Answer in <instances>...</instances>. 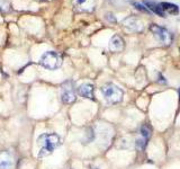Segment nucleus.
<instances>
[{
    "mask_svg": "<svg viewBox=\"0 0 180 169\" xmlns=\"http://www.w3.org/2000/svg\"><path fill=\"white\" fill-rule=\"evenodd\" d=\"M37 142L42 146L41 150L38 152V157L43 158V157H47L50 156L54 151L56 147L61 143V139L58 134L54 133H45V134H42Z\"/></svg>",
    "mask_w": 180,
    "mask_h": 169,
    "instance_id": "obj_1",
    "label": "nucleus"
},
{
    "mask_svg": "<svg viewBox=\"0 0 180 169\" xmlns=\"http://www.w3.org/2000/svg\"><path fill=\"white\" fill-rule=\"evenodd\" d=\"M104 98L109 104H118L123 100L124 93L118 86L114 84H106L100 88Z\"/></svg>",
    "mask_w": 180,
    "mask_h": 169,
    "instance_id": "obj_2",
    "label": "nucleus"
},
{
    "mask_svg": "<svg viewBox=\"0 0 180 169\" xmlns=\"http://www.w3.org/2000/svg\"><path fill=\"white\" fill-rule=\"evenodd\" d=\"M40 63L47 70H56L62 64V58L58 52L47 51L41 56Z\"/></svg>",
    "mask_w": 180,
    "mask_h": 169,
    "instance_id": "obj_3",
    "label": "nucleus"
},
{
    "mask_svg": "<svg viewBox=\"0 0 180 169\" xmlns=\"http://www.w3.org/2000/svg\"><path fill=\"white\" fill-rule=\"evenodd\" d=\"M150 31L152 32L153 36L155 37L158 42L163 44V45H169L172 42V35L166 28L161 27L157 24H151L150 25Z\"/></svg>",
    "mask_w": 180,
    "mask_h": 169,
    "instance_id": "obj_4",
    "label": "nucleus"
},
{
    "mask_svg": "<svg viewBox=\"0 0 180 169\" xmlns=\"http://www.w3.org/2000/svg\"><path fill=\"white\" fill-rule=\"evenodd\" d=\"M75 91H74L73 84L71 81H66L62 84V88H61V99L64 104H72L75 102Z\"/></svg>",
    "mask_w": 180,
    "mask_h": 169,
    "instance_id": "obj_5",
    "label": "nucleus"
},
{
    "mask_svg": "<svg viewBox=\"0 0 180 169\" xmlns=\"http://www.w3.org/2000/svg\"><path fill=\"white\" fill-rule=\"evenodd\" d=\"M72 6L78 13H93L96 8V0H72Z\"/></svg>",
    "mask_w": 180,
    "mask_h": 169,
    "instance_id": "obj_6",
    "label": "nucleus"
},
{
    "mask_svg": "<svg viewBox=\"0 0 180 169\" xmlns=\"http://www.w3.org/2000/svg\"><path fill=\"white\" fill-rule=\"evenodd\" d=\"M77 91L83 98L93 99V84H89V82H84V84H80Z\"/></svg>",
    "mask_w": 180,
    "mask_h": 169,
    "instance_id": "obj_7",
    "label": "nucleus"
},
{
    "mask_svg": "<svg viewBox=\"0 0 180 169\" xmlns=\"http://www.w3.org/2000/svg\"><path fill=\"white\" fill-rule=\"evenodd\" d=\"M14 160L8 151L0 152V169H13Z\"/></svg>",
    "mask_w": 180,
    "mask_h": 169,
    "instance_id": "obj_8",
    "label": "nucleus"
},
{
    "mask_svg": "<svg viewBox=\"0 0 180 169\" xmlns=\"http://www.w3.org/2000/svg\"><path fill=\"white\" fill-rule=\"evenodd\" d=\"M124 49V40L118 34H115L109 41V50L111 52H120Z\"/></svg>",
    "mask_w": 180,
    "mask_h": 169,
    "instance_id": "obj_9",
    "label": "nucleus"
},
{
    "mask_svg": "<svg viewBox=\"0 0 180 169\" xmlns=\"http://www.w3.org/2000/svg\"><path fill=\"white\" fill-rule=\"evenodd\" d=\"M124 25L125 27H127L132 32H141V31H143V24L136 18L129 17V18L125 19Z\"/></svg>",
    "mask_w": 180,
    "mask_h": 169,
    "instance_id": "obj_10",
    "label": "nucleus"
},
{
    "mask_svg": "<svg viewBox=\"0 0 180 169\" xmlns=\"http://www.w3.org/2000/svg\"><path fill=\"white\" fill-rule=\"evenodd\" d=\"M144 5H145V7H146L151 13H154V14L159 15V16H161V17H166V14H164L163 10L161 9L160 4H155V2H153V1L145 0V1H144Z\"/></svg>",
    "mask_w": 180,
    "mask_h": 169,
    "instance_id": "obj_11",
    "label": "nucleus"
},
{
    "mask_svg": "<svg viewBox=\"0 0 180 169\" xmlns=\"http://www.w3.org/2000/svg\"><path fill=\"white\" fill-rule=\"evenodd\" d=\"M160 7H161V9L163 10L164 14L168 13L170 15H177L179 13V7L175 4H171V2H161Z\"/></svg>",
    "mask_w": 180,
    "mask_h": 169,
    "instance_id": "obj_12",
    "label": "nucleus"
},
{
    "mask_svg": "<svg viewBox=\"0 0 180 169\" xmlns=\"http://www.w3.org/2000/svg\"><path fill=\"white\" fill-rule=\"evenodd\" d=\"M140 133H141L142 138L148 140L149 138H150V135H151V129L148 125H142L141 129H140Z\"/></svg>",
    "mask_w": 180,
    "mask_h": 169,
    "instance_id": "obj_13",
    "label": "nucleus"
},
{
    "mask_svg": "<svg viewBox=\"0 0 180 169\" xmlns=\"http://www.w3.org/2000/svg\"><path fill=\"white\" fill-rule=\"evenodd\" d=\"M135 146H136V149L137 150H143L145 146H146V139L144 138H139L136 142H135Z\"/></svg>",
    "mask_w": 180,
    "mask_h": 169,
    "instance_id": "obj_14",
    "label": "nucleus"
},
{
    "mask_svg": "<svg viewBox=\"0 0 180 169\" xmlns=\"http://www.w3.org/2000/svg\"><path fill=\"white\" fill-rule=\"evenodd\" d=\"M133 5L135 6V8L140 11H142V13H146V14H151V11L143 5V4H141V2H133Z\"/></svg>",
    "mask_w": 180,
    "mask_h": 169,
    "instance_id": "obj_15",
    "label": "nucleus"
},
{
    "mask_svg": "<svg viewBox=\"0 0 180 169\" xmlns=\"http://www.w3.org/2000/svg\"><path fill=\"white\" fill-rule=\"evenodd\" d=\"M106 18L108 19L111 23H116V18H115V16H114L113 14H109V13H108V14H106Z\"/></svg>",
    "mask_w": 180,
    "mask_h": 169,
    "instance_id": "obj_16",
    "label": "nucleus"
},
{
    "mask_svg": "<svg viewBox=\"0 0 180 169\" xmlns=\"http://www.w3.org/2000/svg\"><path fill=\"white\" fill-rule=\"evenodd\" d=\"M159 77H160V82H162V84H166L167 81L164 80V78H163V77L161 76V73H159Z\"/></svg>",
    "mask_w": 180,
    "mask_h": 169,
    "instance_id": "obj_17",
    "label": "nucleus"
},
{
    "mask_svg": "<svg viewBox=\"0 0 180 169\" xmlns=\"http://www.w3.org/2000/svg\"><path fill=\"white\" fill-rule=\"evenodd\" d=\"M178 93H179V97H180V88H179V90H178Z\"/></svg>",
    "mask_w": 180,
    "mask_h": 169,
    "instance_id": "obj_18",
    "label": "nucleus"
}]
</instances>
